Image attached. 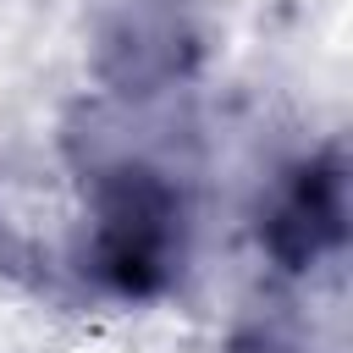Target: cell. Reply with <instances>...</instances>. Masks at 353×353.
<instances>
[{"instance_id":"obj_1","label":"cell","mask_w":353,"mask_h":353,"mask_svg":"<svg viewBox=\"0 0 353 353\" xmlns=\"http://www.w3.org/2000/svg\"><path fill=\"white\" fill-rule=\"evenodd\" d=\"M165 221H171V204H165V193H160L149 176L121 182V193L105 204L99 259H105V270H110L121 287L143 292V287L160 281V270H165V237H171Z\"/></svg>"}]
</instances>
